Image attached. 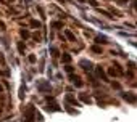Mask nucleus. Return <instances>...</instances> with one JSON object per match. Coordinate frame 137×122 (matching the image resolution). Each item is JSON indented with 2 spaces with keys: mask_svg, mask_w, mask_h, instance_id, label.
<instances>
[{
  "mask_svg": "<svg viewBox=\"0 0 137 122\" xmlns=\"http://www.w3.org/2000/svg\"><path fill=\"white\" fill-rule=\"evenodd\" d=\"M32 121H34V108L29 106L26 111V114H24V117H23V122H32Z\"/></svg>",
  "mask_w": 137,
  "mask_h": 122,
  "instance_id": "obj_1",
  "label": "nucleus"
},
{
  "mask_svg": "<svg viewBox=\"0 0 137 122\" xmlns=\"http://www.w3.org/2000/svg\"><path fill=\"white\" fill-rule=\"evenodd\" d=\"M108 74L110 76H114V77H119V76H123V71L119 69V66H114V68L108 69Z\"/></svg>",
  "mask_w": 137,
  "mask_h": 122,
  "instance_id": "obj_2",
  "label": "nucleus"
},
{
  "mask_svg": "<svg viewBox=\"0 0 137 122\" xmlns=\"http://www.w3.org/2000/svg\"><path fill=\"white\" fill-rule=\"evenodd\" d=\"M37 88H39L40 92H48L52 87H50V82L44 80V82H39V84H37Z\"/></svg>",
  "mask_w": 137,
  "mask_h": 122,
  "instance_id": "obj_3",
  "label": "nucleus"
},
{
  "mask_svg": "<svg viewBox=\"0 0 137 122\" xmlns=\"http://www.w3.org/2000/svg\"><path fill=\"white\" fill-rule=\"evenodd\" d=\"M79 66H81V68H84L86 69V71H92V63H90V61H87V60H82V61H79Z\"/></svg>",
  "mask_w": 137,
  "mask_h": 122,
  "instance_id": "obj_4",
  "label": "nucleus"
},
{
  "mask_svg": "<svg viewBox=\"0 0 137 122\" xmlns=\"http://www.w3.org/2000/svg\"><path fill=\"white\" fill-rule=\"evenodd\" d=\"M45 109H47V111H61V108H60L58 104L55 103V101H52V103L48 101V104L45 106Z\"/></svg>",
  "mask_w": 137,
  "mask_h": 122,
  "instance_id": "obj_5",
  "label": "nucleus"
},
{
  "mask_svg": "<svg viewBox=\"0 0 137 122\" xmlns=\"http://www.w3.org/2000/svg\"><path fill=\"white\" fill-rule=\"evenodd\" d=\"M69 79H71V80H73V84H74V85H76V87H82V80H81V79H79V77H78V76H74V74H73V72H71V76H69Z\"/></svg>",
  "mask_w": 137,
  "mask_h": 122,
  "instance_id": "obj_6",
  "label": "nucleus"
},
{
  "mask_svg": "<svg viewBox=\"0 0 137 122\" xmlns=\"http://www.w3.org/2000/svg\"><path fill=\"white\" fill-rule=\"evenodd\" d=\"M123 96H124V100H126V101H129V103H132V104L136 103V96H134L132 93H124Z\"/></svg>",
  "mask_w": 137,
  "mask_h": 122,
  "instance_id": "obj_7",
  "label": "nucleus"
},
{
  "mask_svg": "<svg viewBox=\"0 0 137 122\" xmlns=\"http://www.w3.org/2000/svg\"><path fill=\"white\" fill-rule=\"evenodd\" d=\"M97 74H98L100 77H102V80H106V76H105V72H103L102 66H98V68H97Z\"/></svg>",
  "mask_w": 137,
  "mask_h": 122,
  "instance_id": "obj_8",
  "label": "nucleus"
},
{
  "mask_svg": "<svg viewBox=\"0 0 137 122\" xmlns=\"http://www.w3.org/2000/svg\"><path fill=\"white\" fill-rule=\"evenodd\" d=\"M66 101H69V103H73V104H76V106H79V103L76 101V98H74V96H71V95H66Z\"/></svg>",
  "mask_w": 137,
  "mask_h": 122,
  "instance_id": "obj_9",
  "label": "nucleus"
},
{
  "mask_svg": "<svg viewBox=\"0 0 137 122\" xmlns=\"http://www.w3.org/2000/svg\"><path fill=\"white\" fill-rule=\"evenodd\" d=\"M95 40H97V43H106V40H108V39H106L105 35H98Z\"/></svg>",
  "mask_w": 137,
  "mask_h": 122,
  "instance_id": "obj_10",
  "label": "nucleus"
},
{
  "mask_svg": "<svg viewBox=\"0 0 137 122\" xmlns=\"http://www.w3.org/2000/svg\"><path fill=\"white\" fill-rule=\"evenodd\" d=\"M65 35H66V37H68V39H69L71 42H73V40H74V39H76V37H74V35H73V32H71V30H68V29H66V30H65Z\"/></svg>",
  "mask_w": 137,
  "mask_h": 122,
  "instance_id": "obj_11",
  "label": "nucleus"
},
{
  "mask_svg": "<svg viewBox=\"0 0 137 122\" xmlns=\"http://www.w3.org/2000/svg\"><path fill=\"white\" fill-rule=\"evenodd\" d=\"M18 51H20V55H24V43L23 42H18Z\"/></svg>",
  "mask_w": 137,
  "mask_h": 122,
  "instance_id": "obj_12",
  "label": "nucleus"
},
{
  "mask_svg": "<svg viewBox=\"0 0 137 122\" xmlns=\"http://www.w3.org/2000/svg\"><path fill=\"white\" fill-rule=\"evenodd\" d=\"M79 98H81L84 103H90V98H89V96H86L84 93H81V95H79Z\"/></svg>",
  "mask_w": 137,
  "mask_h": 122,
  "instance_id": "obj_13",
  "label": "nucleus"
},
{
  "mask_svg": "<svg viewBox=\"0 0 137 122\" xmlns=\"http://www.w3.org/2000/svg\"><path fill=\"white\" fill-rule=\"evenodd\" d=\"M69 61H71V55H66V53H65V55H63V63H66V64H68Z\"/></svg>",
  "mask_w": 137,
  "mask_h": 122,
  "instance_id": "obj_14",
  "label": "nucleus"
},
{
  "mask_svg": "<svg viewBox=\"0 0 137 122\" xmlns=\"http://www.w3.org/2000/svg\"><path fill=\"white\" fill-rule=\"evenodd\" d=\"M92 51H95V53H102V47L94 45V47H92Z\"/></svg>",
  "mask_w": 137,
  "mask_h": 122,
  "instance_id": "obj_15",
  "label": "nucleus"
},
{
  "mask_svg": "<svg viewBox=\"0 0 137 122\" xmlns=\"http://www.w3.org/2000/svg\"><path fill=\"white\" fill-rule=\"evenodd\" d=\"M31 26H32V27H37V29H39V27H40V23H39V21H35V19H32V21H31Z\"/></svg>",
  "mask_w": 137,
  "mask_h": 122,
  "instance_id": "obj_16",
  "label": "nucleus"
},
{
  "mask_svg": "<svg viewBox=\"0 0 137 122\" xmlns=\"http://www.w3.org/2000/svg\"><path fill=\"white\" fill-rule=\"evenodd\" d=\"M21 37H23V39H27V37H29V32H27L26 29H23V30H21Z\"/></svg>",
  "mask_w": 137,
  "mask_h": 122,
  "instance_id": "obj_17",
  "label": "nucleus"
},
{
  "mask_svg": "<svg viewBox=\"0 0 137 122\" xmlns=\"http://www.w3.org/2000/svg\"><path fill=\"white\" fill-rule=\"evenodd\" d=\"M50 51H52L53 56H58V50H57V48H50Z\"/></svg>",
  "mask_w": 137,
  "mask_h": 122,
  "instance_id": "obj_18",
  "label": "nucleus"
},
{
  "mask_svg": "<svg viewBox=\"0 0 137 122\" xmlns=\"http://www.w3.org/2000/svg\"><path fill=\"white\" fill-rule=\"evenodd\" d=\"M27 60H29V63H35V56H34V55H29Z\"/></svg>",
  "mask_w": 137,
  "mask_h": 122,
  "instance_id": "obj_19",
  "label": "nucleus"
},
{
  "mask_svg": "<svg viewBox=\"0 0 137 122\" xmlns=\"http://www.w3.org/2000/svg\"><path fill=\"white\" fill-rule=\"evenodd\" d=\"M52 26H53V27H57V29H60V27H61L63 24H61V23H52Z\"/></svg>",
  "mask_w": 137,
  "mask_h": 122,
  "instance_id": "obj_20",
  "label": "nucleus"
},
{
  "mask_svg": "<svg viewBox=\"0 0 137 122\" xmlns=\"http://www.w3.org/2000/svg\"><path fill=\"white\" fill-rule=\"evenodd\" d=\"M89 3L92 5V7H97V5H98V3H97V0H89Z\"/></svg>",
  "mask_w": 137,
  "mask_h": 122,
  "instance_id": "obj_21",
  "label": "nucleus"
},
{
  "mask_svg": "<svg viewBox=\"0 0 137 122\" xmlns=\"http://www.w3.org/2000/svg\"><path fill=\"white\" fill-rule=\"evenodd\" d=\"M20 98H24V87H21L20 90Z\"/></svg>",
  "mask_w": 137,
  "mask_h": 122,
  "instance_id": "obj_22",
  "label": "nucleus"
},
{
  "mask_svg": "<svg viewBox=\"0 0 137 122\" xmlns=\"http://www.w3.org/2000/svg\"><path fill=\"white\" fill-rule=\"evenodd\" d=\"M0 63H2V64H5V58H3V55H2V51H0Z\"/></svg>",
  "mask_w": 137,
  "mask_h": 122,
  "instance_id": "obj_23",
  "label": "nucleus"
},
{
  "mask_svg": "<svg viewBox=\"0 0 137 122\" xmlns=\"http://www.w3.org/2000/svg\"><path fill=\"white\" fill-rule=\"evenodd\" d=\"M65 69H66V72H73V68H71V66H66V68H65Z\"/></svg>",
  "mask_w": 137,
  "mask_h": 122,
  "instance_id": "obj_24",
  "label": "nucleus"
},
{
  "mask_svg": "<svg viewBox=\"0 0 137 122\" xmlns=\"http://www.w3.org/2000/svg\"><path fill=\"white\" fill-rule=\"evenodd\" d=\"M0 27H2V29H5V24L2 23V21H0Z\"/></svg>",
  "mask_w": 137,
  "mask_h": 122,
  "instance_id": "obj_25",
  "label": "nucleus"
},
{
  "mask_svg": "<svg viewBox=\"0 0 137 122\" xmlns=\"http://www.w3.org/2000/svg\"><path fill=\"white\" fill-rule=\"evenodd\" d=\"M2 92H3V88H2V85H0V93H2Z\"/></svg>",
  "mask_w": 137,
  "mask_h": 122,
  "instance_id": "obj_26",
  "label": "nucleus"
}]
</instances>
